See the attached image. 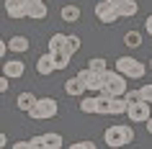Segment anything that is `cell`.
Returning <instances> with one entry per match:
<instances>
[{
  "mask_svg": "<svg viewBox=\"0 0 152 149\" xmlns=\"http://www.w3.org/2000/svg\"><path fill=\"white\" fill-rule=\"evenodd\" d=\"M103 141L108 147H126L134 141V129L132 126H124V124H116V126H108L103 134Z\"/></svg>",
  "mask_w": 152,
  "mask_h": 149,
  "instance_id": "6da1fadb",
  "label": "cell"
},
{
  "mask_svg": "<svg viewBox=\"0 0 152 149\" xmlns=\"http://www.w3.org/2000/svg\"><path fill=\"white\" fill-rule=\"evenodd\" d=\"M57 110H59V105H57L54 98H36L34 105L28 108V116H31L34 121H47V118L57 116Z\"/></svg>",
  "mask_w": 152,
  "mask_h": 149,
  "instance_id": "7a4b0ae2",
  "label": "cell"
},
{
  "mask_svg": "<svg viewBox=\"0 0 152 149\" xmlns=\"http://www.w3.org/2000/svg\"><path fill=\"white\" fill-rule=\"evenodd\" d=\"M103 87L108 90L111 98L124 95V93H126V77H124L121 72H116V70H106L103 72Z\"/></svg>",
  "mask_w": 152,
  "mask_h": 149,
  "instance_id": "3957f363",
  "label": "cell"
},
{
  "mask_svg": "<svg viewBox=\"0 0 152 149\" xmlns=\"http://www.w3.org/2000/svg\"><path fill=\"white\" fill-rule=\"evenodd\" d=\"M126 116H129V121H137V124H144L147 118L152 116V103H147V100H134V103H129L126 105Z\"/></svg>",
  "mask_w": 152,
  "mask_h": 149,
  "instance_id": "277c9868",
  "label": "cell"
},
{
  "mask_svg": "<svg viewBox=\"0 0 152 149\" xmlns=\"http://www.w3.org/2000/svg\"><path fill=\"white\" fill-rule=\"evenodd\" d=\"M96 18L101 23H116V21H119V10H116V5H111L108 0H101L96 5Z\"/></svg>",
  "mask_w": 152,
  "mask_h": 149,
  "instance_id": "5b68a950",
  "label": "cell"
},
{
  "mask_svg": "<svg viewBox=\"0 0 152 149\" xmlns=\"http://www.w3.org/2000/svg\"><path fill=\"white\" fill-rule=\"evenodd\" d=\"M77 77L83 80L85 90H93V93H98V90L103 87V75H101V72H93V70H88V67L77 72Z\"/></svg>",
  "mask_w": 152,
  "mask_h": 149,
  "instance_id": "8992f818",
  "label": "cell"
},
{
  "mask_svg": "<svg viewBox=\"0 0 152 149\" xmlns=\"http://www.w3.org/2000/svg\"><path fill=\"white\" fill-rule=\"evenodd\" d=\"M23 72H26L23 59H8V62L3 64V75H5L8 80H18V77H23Z\"/></svg>",
  "mask_w": 152,
  "mask_h": 149,
  "instance_id": "52a82bcc",
  "label": "cell"
},
{
  "mask_svg": "<svg viewBox=\"0 0 152 149\" xmlns=\"http://www.w3.org/2000/svg\"><path fill=\"white\" fill-rule=\"evenodd\" d=\"M49 16V8L44 0H39V3H31V5H26V18H36V21H44V18Z\"/></svg>",
  "mask_w": 152,
  "mask_h": 149,
  "instance_id": "ba28073f",
  "label": "cell"
},
{
  "mask_svg": "<svg viewBox=\"0 0 152 149\" xmlns=\"http://www.w3.org/2000/svg\"><path fill=\"white\" fill-rule=\"evenodd\" d=\"M36 72L39 75H52V72H57L54 70V54L52 52H47V54H41L36 59Z\"/></svg>",
  "mask_w": 152,
  "mask_h": 149,
  "instance_id": "9c48e42d",
  "label": "cell"
},
{
  "mask_svg": "<svg viewBox=\"0 0 152 149\" xmlns=\"http://www.w3.org/2000/svg\"><path fill=\"white\" fill-rule=\"evenodd\" d=\"M64 93L72 95V98H83V93H85V85H83V80L75 75V77H70L67 82H64Z\"/></svg>",
  "mask_w": 152,
  "mask_h": 149,
  "instance_id": "30bf717a",
  "label": "cell"
},
{
  "mask_svg": "<svg viewBox=\"0 0 152 149\" xmlns=\"http://www.w3.org/2000/svg\"><path fill=\"white\" fill-rule=\"evenodd\" d=\"M5 13L10 18H26V3L23 0H5Z\"/></svg>",
  "mask_w": 152,
  "mask_h": 149,
  "instance_id": "8fae6325",
  "label": "cell"
},
{
  "mask_svg": "<svg viewBox=\"0 0 152 149\" xmlns=\"http://www.w3.org/2000/svg\"><path fill=\"white\" fill-rule=\"evenodd\" d=\"M116 10H119V18H134L139 13V3L137 0H124L121 5H116Z\"/></svg>",
  "mask_w": 152,
  "mask_h": 149,
  "instance_id": "7c38bea8",
  "label": "cell"
},
{
  "mask_svg": "<svg viewBox=\"0 0 152 149\" xmlns=\"http://www.w3.org/2000/svg\"><path fill=\"white\" fill-rule=\"evenodd\" d=\"M41 149H62V134H41Z\"/></svg>",
  "mask_w": 152,
  "mask_h": 149,
  "instance_id": "4fadbf2b",
  "label": "cell"
},
{
  "mask_svg": "<svg viewBox=\"0 0 152 149\" xmlns=\"http://www.w3.org/2000/svg\"><path fill=\"white\" fill-rule=\"evenodd\" d=\"M28 47H31V44H28L26 36H10V39H8V49H10V52H16V54H26Z\"/></svg>",
  "mask_w": 152,
  "mask_h": 149,
  "instance_id": "5bb4252c",
  "label": "cell"
},
{
  "mask_svg": "<svg viewBox=\"0 0 152 149\" xmlns=\"http://www.w3.org/2000/svg\"><path fill=\"white\" fill-rule=\"evenodd\" d=\"M59 16H62V21H67V23H75V21H80V8H77V5H62Z\"/></svg>",
  "mask_w": 152,
  "mask_h": 149,
  "instance_id": "9a60e30c",
  "label": "cell"
},
{
  "mask_svg": "<svg viewBox=\"0 0 152 149\" xmlns=\"http://www.w3.org/2000/svg\"><path fill=\"white\" fill-rule=\"evenodd\" d=\"M144 72H147V67H144L139 59H134V64L124 72V77H126V80H139V77H144Z\"/></svg>",
  "mask_w": 152,
  "mask_h": 149,
  "instance_id": "2e32d148",
  "label": "cell"
},
{
  "mask_svg": "<svg viewBox=\"0 0 152 149\" xmlns=\"http://www.w3.org/2000/svg\"><path fill=\"white\" fill-rule=\"evenodd\" d=\"M70 52L67 49H59V52H54V70H67L70 67Z\"/></svg>",
  "mask_w": 152,
  "mask_h": 149,
  "instance_id": "e0dca14e",
  "label": "cell"
},
{
  "mask_svg": "<svg viewBox=\"0 0 152 149\" xmlns=\"http://www.w3.org/2000/svg\"><path fill=\"white\" fill-rule=\"evenodd\" d=\"M34 100H36V95H34V93H21V95L16 98V108L28 113V108L34 105Z\"/></svg>",
  "mask_w": 152,
  "mask_h": 149,
  "instance_id": "ac0fdd59",
  "label": "cell"
},
{
  "mask_svg": "<svg viewBox=\"0 0 152 149\" xmlns=\"http://www.w3.org/2000/svg\"><path fill=\"white\" fill-rule=\"evenodd\" d=\"M64 41H67V33H54V36H49L47 49L54 54V52H59V49H64Z\"/></svg>",
  "mask_w": 152,
  "mask_h": 149,
  "instance_id": "d6986e66",
  "label": "cell"
},
{
  "mask_svg": "<svg viewBox=\"0 0 152 149\" xmlns=\"http://www.w3.org/2000/svg\"><path fill=\"white\" fill-rule=\"evenodd\" d=\"M80 110H83V113H98V98H93V95H83Z\"/></svg>",
  "mask_w": 152,
  "mask_h": 149,
  "instance_id": "ffe728a7",
  "label": "cell"
},
{
  "mask_svg": "<svg viewBox=\"0 0 152 149\" xmlns=\"http://www.w3.org/2000/svg\"><path fill=\"white\" fill-rule=\"evenodd\" d=\"M126 98L124 95H116V98H111V113L113 116H121V113H126Z\"/></svg>",
  "mask_w": 152,
  "mask_h": 149,
  "instance_id": "44dd1931",
  "label": "cell"
},
{
  "mask_svg": "<svg viewBox=\"0 0 152 149\" xmlns=\"http://www.w3.org/2000/svg\"><path fill=\"white\" fill-rule=\"evenodd\" d=\"M124 44H126L129 49H139L142 47V33L139 31H126L124 33Z\"/></svg>",
  "mask_w": 152,
  "mask_h": 149,
  "instance_id": "7402d4cb",
  "label": "cell"
},
{
  "mask_svg": "<svg viewBox=\"0 0 152 149\" xmlns=\"http://www.w3.org/2000/svg\"><path fill=\"white\" fill-rule=\"evenodd\" d=\"M80 36H77V33H67V41H64V49H67V52H70V54H75V52H77V49H80Z\"/></svg>",
  "mask_w": 152,
  "mask_h": 149,
  "instance_id": "603a6c76",
  "label": "cell"
},
{
  "mask_svg": "<svg viewBox=\"0 0 152 149\" xmlns=\"http://www.w3.org/2000/svg\"><path fill=\"white\" fill-rule=\"evenodd\" d=\"M88 70H93V72H101V75H103V72L108 70V64H106V59H103V57H93V59L88 62Z\"/></svg>",
  "mask_w": 152,
  "mask_h": 149,
  "instance_id": "cb8c5ba5",
  "label": "cell"
},
{
  "mask_svg": "<svg viewBox=\"0 0 152 149\" xmlns=\"http://www.w3.org/2000/svg\"><path fill=\"white\" fill-rule=\"evenodd\" d=\"M98 98V113H111V98H108V95H103V93H98L96 95Z\"/></svg>",
  "mask_w": 152,
  "mask_h": 149,
  "instance_id": "d4e9b609",
  "label": "cell"
},
{
  "mask_svg": "<svg viewBox=\"0 0 152 149\" xmlns=\"http://www.w3.org/2000/svg\"><path fill=\"white\" fill-rule=\"evenodd\" d=\"M132 64H134V57H119V59H116V72H121V75H124Z\"/></svg>",
  "mask_w": 152,
  "mask_h": 149,
  "instance_id": "484cf974",
  "label": "cell"
},
{
  "mask_svg": "<svg viewBox=\"0 0 152 149\" xmlns=\"http://www.w3.org/2000/svg\"><path fill=\"white\" fill-rule=\"evenodd\" d=\"M139 98L147 103H152V82H144L142 87H139Z\"/></svg>",
  "mask_w": 152,
  "mask_h": 149,
  "instance_id": "4316f807",
  "label": "cell"
},
{
  "mask_svg": "<svg viewBox=\"0 0 152 149\" xmlns=\"http://www.w3.org/2000/svg\"><path fill=\"white\" fill-rule=\"evenodd\" d=\"M70 149H96V144L93 141H72Z\"/></svg>",
  "mask_w": 152,
  "mask_h": 149,
  "instance_id": "83f0119b",
  "label": "cell"
},
{
  "mask_svg": "<svg viewBox=\"0 0 152 149\" xmlns=\"http://www.w3.org/2000/svg\"><path fill=\"white\" fill-rule=\"evenodd\" d=\"M8 87H10V80L5 77L3 72H0V95H3V93H8Z\"/></svg>",
  "mask_w": 152,
  "mask_h": 149,
  "instance_id": "f1b7e54d",
  "label": "cell"
},
{
  "mask_svg": "<svg viewBox=\"0 0 152 149\" xmlns=\"http://www.w3.org/2000/svg\"><path fill=\"white\" fill-rule=\"evenodd\" d=\"M124 98H126V103L139 100V90H126V93H124Z\"/></svg>",
  "mask_w": 152,
  "mask_h": 149,
  "instance_id": "f546056e",
  "label": "cell"
},
{
  "mask_svg": "<svg viewBox=\"0 0 152 149\" xmlns=\"http://www.w3.org/2000/svg\"><path fill=\"white\" fill-rule=\"evenodd\" d=\"M144 31L152 36V16H147V21H144Z\"/></svg>",
  "mask_w": 152,
  "mask_h": 149,
  "instance_id": "4dcf8cb0",
  "label": "cell"
},
{
  "mask_svg": "<svg viewBox=\"0 0 152 149\" xmlns=\"http://www.w3.org/2000/svg\"><path fill=\"white\" fill-rule=\"evenodd\" d=\"M5 52H8V44H5V41L0 39V59H3V57H5Z\"/></svg>",
  "mask_w": 152,
  "mask_h": 149,
  "instance_id": "1f68e13d",
  "label": "cell"
},
{
  "mask_svg": "<svg viewBox=\"0 0 152 149\" xmlns=\"http://www.w3.org/2000/svg\"><path fill=\"white\" fill-rule=\"evenodd\" d=\"M13 149H28V141H16V144H13Z\"/></svg>",
  "mask_w": 152,
  "mask_h": 149,
  "instance_id": "d6a6232c",
  "label": "cell"
},
{
  "mask_svg": "<svg viewBox=\"0 0 152 149\" xmlns=\"http://www.w3.org/2000/svg\"><path fill=\"white\" fill-rule=\"evenodd\" d=\"M5 144H8V136H5V134H3V131H0V149H3V147H5Z\"/></svg>",
  "mask_w": 152,
  "mask_h": 149,
  "instance_id": "836d02e7",
  "label": "cell"
},
{
  "mask_svg": "<svg viewBox=\"0 0 152 149\" xmlns=\"http://www.w3.org/2000/svg\"><path fill=\"white\" fill-rule=\"evenodd\" d=\"M144 129H147V131H150V134H152V116H150V118H147V121H144Z\"/></svg>",
  "mask_w": 152,
  "mask_h": 149,
  "instance_id": "e575fe53",
  "label": "cell"
},
{
  "mask_svg": "<svg viewBox=\"0 0 152 149\" xmlns=\"http://www.w3.org/2000/svg\"><path fill=\"white\" fill-rule=\"evenodd\" d=\"M108 3H111V5H121V3H124V0H108Z\"/></svg>",
  "mask_w": 152,
  "mask_h": 149,
  "instance_id": "d590c367",
  "label": "cell"
},
{
  "mask_svg": "<svg viewBox=\"0 0 152 149\" xmlns=\"http://www.w3.org/2000/svg\"><path fill=\"white\" fill-rule=\"evenodd\" d=\"M23 3H26V5H31V3H39V0H23Z\"/></svg>",
  "mask_w": 152,
  "mask_h": 149,
  "instance_id": "8d00e7d4",
  "label": "cell"
},
{
  "mask_svg": "<svg viewBox=\"0 0 152 149\" xmlns=\"http://www.w3.org/2000/svg\"><path fill=\"white\" fill-rule=\"evenodd\" d=\"M150 70H152V59H150Z\"/></svg>",
  "mask_w": 152,
  "mask_h": 149,
  "instance_id": "74e56055",
  "label": "cell"
}]
</instances>
